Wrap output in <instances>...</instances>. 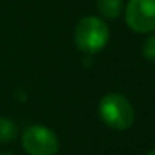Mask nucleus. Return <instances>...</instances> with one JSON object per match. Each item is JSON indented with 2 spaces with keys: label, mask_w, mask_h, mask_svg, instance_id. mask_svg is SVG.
<instances>
[{
  "label": "nucleus",
  "mask_w": 155,
  "mask_h": 155,
  "mask_svg": "<svg viewBox=\"0 0 155 155\" xmlns=\"http://www.w3.org/2000/svg\"><path fill=\"white\" fill-rule=\"evenodd\" d=\"M75 45L84 54L94 55L104 50L110 38V30L104 18L97 15H87L80 18L75 27Z\"/></svg>",
  "instance_id": "nucleus-1"
},
{
  "label": "nucleus",
  "mask_w": 155,
  "mask_h": 155,
  "mask_svg": "<svg viewBox=\"0 0 155 155\" xmlns=\"http://www.w3.org/2000/svg\"><path fill=\"white\" fill-rule=\"evenodd\" d=\"M98 115L107 127L117 132L127 130L135 122V110L125 95L112 92L100 98L98 102Z\"/></svg>",
  "instance_id": "nucleus-2"
},
{
  "label": "nucleus",
  "mask_w": 155,
  "mask_h": 155,
  "mask_svg": "<svg viewBox=\"0 0 155 155\" xmlns=\"http://www.w3.org/2000/svg\"><path fill=\"white\" fill-rule=\"evenodd\" d=\"M22 147L28 155H57L60 142L52 128L37 124L24 130Z\"/></svg>",
  "instance_id": "nucleus-3"
},
{
  "label": "nucleus",
  "mask_w": 155,
  "mask_h": 155,
  "mask_svg": "<svg viewBox=\"0 0 155 155\" xmlns=\"http://www.w3.org/2000/svg\"><path fill=\"white\" fill-rule=\"evenodd\" d=\"M125 22L137 34L155 32V0H128Z\"/></svg>",
  "instance_id": "nucleus-4"
},
{
  "label": "nucleus",
  "mask_w": 155,
  "mask_h": 155,
  "mask_svg": "<svg viewBox=\"0 0 155 155\" xmlns=\"http://www.w3.org/2000/svg\"><path fill=\"white\" fill-rule=\"evenodd\" d=\"M124 2L122 0H97V10L100 14V18L115 20L122 15Z\"/></svg>",
  "instance_id": "nucleus-5"
},
{
  "label": "nucleus",
  "mask_w": 155,
  "mask_h": 155,
  "mask_svg": "<svg viewBox=\"0 0 155 155\" xmlns=\"http://www.w3.org/2000/svg\"><path fill=\"white\" fill-rule=\"evenodd\" d=\"M17 137V125L7 117H0V143H8Z\"/></svg>",
  "instance_id": "nucleus-6"
},
{
  "label": "nucleus",
  "mask_w": 155,
  "mask_h": 155,
  "mask_svg": "<svg viewBox=\"0 0 155 155\" xmlns=\"http://www.w3.org/2000/svg\"><path fill=\"white\" fill-rule=\"evenodd\" d=\"M142 55H143L148 62L155 64V32H152L150 37L145 38L143 45H142Z\"/></svg>",
  "instance_id": "nucleus-7"
},
{
  "label": "nucleus",
  "mask_w": 155,
  "mask_h": 155,
  "mask_svg": "<svg viewBox=\"0 0 155 155\" xmlns=\"http://www.w3.org/2000/svg\"><path fill=\"white\" fill-rule=\"evenodd\" d=\"M145 155H155V148H153V150H150V152H147Z\"/></svg>",
  "instance_id": "nucleus-8"
},
{
  "label": "nucleus",
  "mask_w": 155,
  "mask_h": 155,
  "mask_svg": "<svg viewBox=\"0 0 155 155\" xmlns=\"http://www.w3.org/2000/svg\"><path fill=\"white\" fill-rule=\"evenodd\" d=\"M0 155H14V153H10V152H5V153H0Z\"/></svg>",
  "instance_id": "nucleus-9"
}]
</instances>
